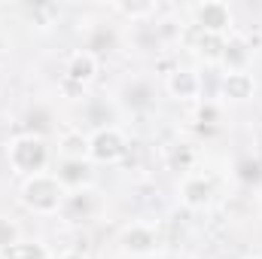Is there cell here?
I'll use <instances>...</instances> for the list:
<instances>
[{
  "mask_svg": "<svg viewBox=\"0 0 262 259\" xmlns=\"http://www.w3.org/2000/svg\"><path fill=\"white\" fill-rule=\"evenodd\" d=\"M67 195L70 192L61 186V180L52 171H43V174H34V177L21 180L18 201L25 204V210L37 213V217H55L58 210H64Z\"/></svg>",
  "mask_w": 262,
  "mask_h": 259,
  "instance_id": "1",
  "label": "cell"
},
{
  "mask_svg": "<svg viewBox=\"0 0 262 259\" xmlns=\"http://www.w3.org/2000/svg\"><path fill=\"white\" fill-rule=\"evenodd\" d=\"M6 162L18 177L43 174L49 165V143L40 134H18L6 146Z\"/></svg>",
  "mask_w": 262,
  "mask_h": 259,
  "instance_id": "2",
  "label": "cell"
},
{
  "mask_svg": "<svg viewBox=\"0 0 262 259\" xmlns=\"http://www.w3.org/2000/svg\"><path fill=\"white\" fill-rule=\"evenodd\" d=\"M128 143H125V134L116 128V125H101L89 134V159L92 162H101V165H113L125 156Z\"/></svg>",
  "mask_w": 262,
  "mask_h": 259,
  "instance_id": "3",
  "label": "cell"
},
{
  "mask_svg": "<svg viewBox=\"0 0 262 259\" xmlns=\"http://www.w3.org/2000/svg\"><path fill=\"white\" fill-rule=\"evenodd\" d=\"M192 18H195L198 28H201L204 34H210V37H223V34H229L232 25H235L232 6L223 3V0H204V3H198L195 9H192Z\"/></svg>",
  "mask_w": 262,
  "mask_h": 259,
  "instance_id": "4",
  "label": "cell"
},
{
  "mask_svg": "<svg viewBox=\"0 0 262 259\" xmlns=\"http://www.w3.org/2000/svg\"><path fill=\"white\" fill-rule=\"evenodd\" d=\"M159 244V232L149 223H128L119 232V247L128 256H149Z\"/></svg>",
  "mask_w": 262,
  "mask_h": 259,
  "instance_id": "5",
  "label": "cell"
},
{
  "mask_svg": "<svg viewBox=\"0 0 262 259\" xmlns=\"http://www.w3.org/2000/svg\"><path fill=\"white\" fill-rule=\"evenodd\" d=\"M165 89L177 101H195L198 95H201V76L192 67H174L168 73V79H165Z\"/></svg>",
  "mask_w": 262,
  "mask_h": 259,
  "instance_id": "6",
  "label": "cell"
},
{
  "mask_svg": "<svg viewBox=\"0 0 262 259\" xmlns=\"http://www.w3.org/2000/svg\"><path fill=\"white\" fill-rule=\"evenodd\" d=\"M64 76L67 82H73V85H89L95 76H98V55L92 52V49H76L70 58H67L64 64Z\"/></svg>",
  "mask_w": 262,
  "mask_h": 259,
  "instance_id": "7",
  "label": "cell"
},
{
  "mask_svg": "<svg viewBox=\"0 0 262 259\" xmlns=\"http://www.w3.org/2000/svg\"><path fill=\"white\" fill-rule=\"evenodd\" d=\"M210 198H213V183H210V177H204V174H186V177H183V183H180V201H183L189 210L207 207Z\"/></svg>",
  "mask_w": 262,
  "mask_h": 259,
  "instance_id": "8",
  "label": "cell"
},
{
  "mask_svg": "<svg viewBox=\"0 0 262 259\" xmlns=\"http://www.w3.org/2000/svg\"><path fill=\"white\" fill-rule=\"evenodd\" d=\"M220 92L226 101L232 104H244L256 95V79L250 70H235V73H223V82H220Z\"/></svg>",
  "mask_w": 262,
  "mask_h": 259,
  "instance_id": "9",
  "label": "cell"
},
{
  "mask_svg": "<svg viewBox=\"0 0 262 259\" xmlns=\"http://www.w3.org/2000/svg\"><path fill=\"white\" fill-rule=\"evenodd\" d=\"M52 174L61 180V186L70 192V189H79V186H85L92 180V165H89V159H61Z\"/></svg>",
  "mask_w": 262,
  "mask_h": 259,
  "instance_id": "10",
  "label": "cell"
},
{
  "mask_svg": "<svg viewBox=\"0 0 262 259\" xmlns=\"http://www.w3.org/2000/svg\"><path fill=\"white\" fill-rule=\"evenodd\" d=\"M247 61H250V52H247V43L241 37H229L220 46V64L226 67V73L247 70Z\"/></svg>",
  "mask_w": 262,
  "mask_h": 259,
  "instance_id": "11",
  "label": "cell"
},
{
  "mask_svg": "<svg viewBox=\"0 0 262 259\" xmlns=\"http://www.w3.org/2000/svg\"><path fill=\"white\" fill-rule=\"evenodd\" d=\"M61 159H89V134L82 131H64L58 137Z\"/></svg>",
  "mask_w": 262,
  "mask_h": 259,
  "instance_id": "12",
  "label": "cell"
},
{
  "mask_svg": "<svg viewBox=\"0 0 262 259\" xmlns=\"http://www.w3.org/2000/svg\"><path fill=\"white\" fill-rule=\"evenodd\" d=\"M21 244V229L12 217H3L0 213V253H9L12 247Z\"/></svg>",
  "mask_w": 262,
  "mask_h": 259,
  "instance_id": "13",
  "label": "cell"
},
{
  "mask_svg": "<svg viewBox=\"0 0 262 259\" xmlns=\"http://www.w3.org/2000/svg\"><path fill=\"white\" fill-rule=\"evenodd\" d=\"M113 9L122 12L131 21H140V18H146V15L156 12V3H113Z\"/></svg>",
  "mask_w": 262,
  "mask_h": 259,
  "instance_id": "14",
  "label": "cell"
},
{
  "mask_svg": "<svg viewBox=\"0 0 262 259\" xmlns=\"http://www.w3.org/2000/svg\"><path fill=\"white\" fill-rule=\"evenodd\" d=\"M125 95H128L125 101H128L131 107H146V104H149V89H146L143 82H134V85H128V89H125Z\"/></svg>",
  "mask_w": 262,
  "mask_h": 259,
  "instance_id": "15",
  "label": "cell"
},
{
  "mask_svg": "<svg viewBox=\"0 0 262 259\" xmlns=\"http://www.w3.org/2000/svg\"><path fill=\"white\" fill-rule=\"evenodd\" d=\"M58 259H89L82 250H64V253H58Z\"/></svg>",
  "mask_w": 262,
  "mask_h": 259,
  "instance_id": "16",
  "label": "cell"
},
{
  "mask_svg": "<svg viewBox=\"0 0 262 259\" xmlns=\"http://www.w3.org/2000/svg\"><path fill=\"white\" fill-rule=\"evenodd\" d=\"M250 259H259V256H250Z\"/></svg>",
  "mask_w": 262,
  "mask_h": 259,
  "instance_id": "17",
  "label": "cell"
}]
</instances>
